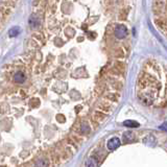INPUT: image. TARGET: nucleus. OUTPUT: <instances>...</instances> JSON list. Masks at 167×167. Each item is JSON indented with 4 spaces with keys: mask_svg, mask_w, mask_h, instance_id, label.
I'll return each instance as SVG.
<instances>
[{
    "mask_svg": "<svg viewBox=\"0 0 167 167\" xmlns=\"http://www.w3.org/2000/svg\"><path fill=\"white\" fill-rule=\"evenodd\" d=\"M127 35V29L124 25H118L115 28V36H116L118 39H123Z\"/></svg>",
    "mask_w": 167,
    "mask_h": 167,
    "instance_id": "f257e3e1",
    "label": "nucleus"
},
{
    "mask_svg": "<svg viewBox=\"0 0 167 167\" xmlns=\"http://www.w3.org/2000/svg\"><path fill=\"white\" fill-rule=\"evenodd\" d=\"M119 146H120V140L118 138H116V137L110 139V140L108 141V148H109L110 151H115V149H117Z\"/></svg>",
    "mask_w": 167,
    "mask_h": 167,
    "instance_id": "f03ea898",
    "label": "nucleus"
},
{
    "mask_svg": "<svg viewBox=\"0 0 167 167\" xmlns=\"http://www.w3.org/2000/svg\"><path fill=\"white\" fill-rule=\"evenodd\" d=\"M25 78H26V76H25V74L21 71L17 72L16 74H15V76H14V80L16 82H18V84H23V82H25Z\"/></svg>",
    "mask_w": 167,
    "mask_h": 167,
    "instance_id": "7ed1b4c3",
    "label": "nucleus"
},
{
    "mask_svg": "<svg viewBox=\"0 0 167 167\" xmlns=\"http://www.w3.org/2000/svg\"><path fill=\"white\" fill-rule=\"evenodd\" d=\"M20 32H21L20 27H19V26H14L13 28H11L10 30H8V36H10V37H12V38L17 37V36L20 34Z\"/></svg>",
    "mask_w": 167,
    "mask_h": 167,
    "instance_id": "20e7f679",
    "label": "nucleus"
},
{
    "mask_svg": "<svg viewBox=\"0 0 167 167\" xmlns=\"http://www.w3.org/2000/svg\"><path fill=\"white\" fill-rule=\"evenodd\" d=\"M123 125L127 127H139V123L137 121H134V120H125L123 122Z\"/></svg>",
    "mask_w": 167,
    "mask_h": 167,
    "instance_id": "39448f33",
    "label": "nucleus"
},
{
    "mask_svg": "<svg viewBox=\"0 0 167 167\" xmlns=\"http://www.w3.org/2000/svg\"><path fill=\"white\" fill-rule=\"evenodd\" d=\"M123 139H124L125 142H132L135 139V135L132 132H127L123 135Z\"/></svg>",
    "mask_w": 167,
    "mask_h": 167,
    "instance_id": "423d86ee",
    "label": "nucleus"
},
{
    "mask_svg": "<svg viewBox=\"0 0 167 167\" xmlns=\"http://www.w3.org/2000/svg\"><path fill=\"white\" fill-rule=\"evenodd\" d=\"M89 131H90V129L88 127L87 124H82V133H89Z\"/></svg>",
    "mask_w": 167,
    "mask_h": 167,
    "instance_id": "0eeeda50",
    "label": "nucleus"
}]
</instances>
